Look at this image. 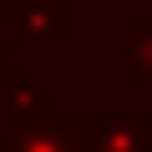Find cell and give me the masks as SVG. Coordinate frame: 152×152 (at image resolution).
<instances>
[{
	"label": "cell",
	"mask_w": 152,
	"mask_h": 152,
	"mask_svg": "<svg viewBox=\"0 0 152 152\" xmlns=\"http://www.w3.org/2000/svg\"><path fill=\"white\" fill-rule=\"evenodd\" d=\"M122 86H152V15L122 20Z\"/></svg>",
	"instance_id": "3"
},
{
	"label": "cell",
	"mask_w": 152,
	"mask_h": 152,
	"mask_svg": "<svg viewBox=\"0 0 152 152\" xmlns=\"http://www.w3.org/2000/svg\"><path fill=\"white\" fill-rule=\"evenodd\" d=\"M5 86H10V122H31V117L56 112V91L36 81L26 61H10L5 66Z\"/></svg>",
	"instance_id": "5"
},
{
	"label": "cell",
	"mask_w": 152,
	"mask_h": 152,
	"mask_svg": "<svg viewBox=\"0 0 152 152\" xmlns=\"http://www.w3.org/2000/svg\"><path fill=\"white\" fill-rule=\"evenodd\" d=\"M102 127V112L76 107V112H46L31 122H10V132H0V152H86Z\"/></svg>",
	"instance_id": "1"
},
{
	"label": "cell",
	"mask_w": 152,
	"mask_h": 152,
	"mask_svg": "<svg viewBox=\"0 0 152 152\" xmlns=\"http://www.w3.org/2000/svg\"><path fill=\"white\" fill-rule=\"evenodd\" d=\"M5 66H10V56H5V15H0V81H5Z\"/></svg>",
	"instance_id": "6"
},
{
	"label": "cell",
	"mask_w": 152,
	"mask_h": 152,
	"mask_svg": "<svg viewBox=\"0 0 152 152\" xmlns=\"http://www.w3.org/2000/svg\"><path fill=\"white\" fill-rule=\"evenodd\" d=\"M81 36V0H5V41L71 46Z\"/></svg>",
	"instance_id": "2"
},
{
	"label": "cell",
	"mask_w": 152,
	"mask_h": 152,
	"mask_svg": "<svg viewBox=\"0 0 152 152\" xmlns=\"http://www.w3.org/2000/svg\"><path fill=\"white\" fill-rule=\"evenodd\" d=\"M86 152H152V132H147V112L132 107L122 117H102L96 137Z\"/></svg>",
	"instance_id": "4"
}]
</instances>
